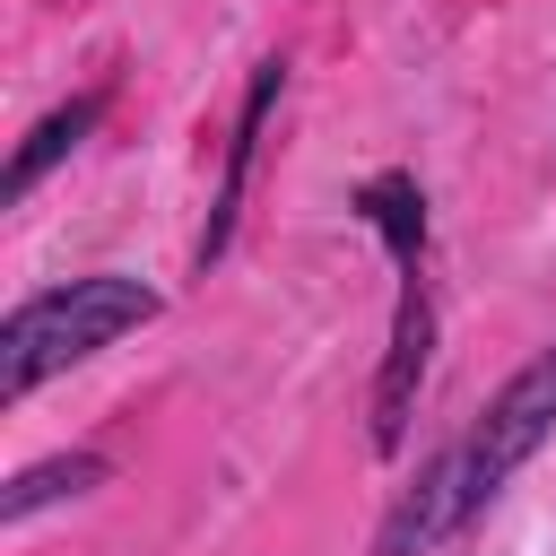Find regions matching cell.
Returning <instances> with one entry per match:
<instances>
[{"instance_id":"cell-2","label":"cell","mask_w":556,"mask_h":556,"mask_svg":"<svg viewBox=\"0 0 556 556\" xmlns=\"http://www.w3.org/2000/svg\"><path fill=\"white\" fill-rule=\"evenodd\" d=\"M556 426V356H539V365H521L504 391H495V408H486V426L460 443V478H469V504H486L530 452H539V434Z\"/></svg>"},{"instance_id":"cell-3","label":"cell","mask_w":556,"mask_h":556,"mask_svg":"<svg viewBox=\"0 0 556 556\" xmlns=\"http://www.w3.org/2000/svg\"><path fill=\"white\" fill-rule=\"evenodd\" d=\"M426 339H434V313H426V287L400 295V330H391V356H382V391H374V443L400 452L408 434V391L426 374Z\"/></svg>"},{"instance_id":"cell-6","label":"cell","mask_w":556,"mask_h":556,"mask_svg":"<svg viewBox=\"0 0 556 556\" xmlns=\"http://www.w3.org/2000/svg\"><path fill=\"white\" fill-rule=\"evenodd\" d=\"M96 478H104V460H96V452H78V460H52V469H26V478L9 486V504H0V513H9V521H26L43 495H61V486H96Z\"/></svg>"},{"instance_id":"cell-5","label":"cell","mask_w":556,"mask_h":556,"mask_svg":"<svg viewBox=\"0 0 556 556\" xmlns=\"http://www.w3.org/2000/svg\"><path fill=\"white\" fill-rule=\"evenodd\" d=\"M87 122H96V96H78L70 113H52V122H43V130L17 148V165H9V191H26V182H35V174H43V165H52V156H61V148L87 130Z\"/></svg>"},{"instance_id":"cell-1","label":"cell","mask_w":556,"mask_h":556,"mask_svg":"<svg viewBox=\"0 0 556 556\" xmlns=\"http://www.w3.org/2000/svg\"><path fill=\"white\" fill-rule=\"evenodd\" d=\"M156 313V295L139 287V278H70V287H52V295H35V304H17L9 313V330H0V391L17 400V391H35L52 365H78V356H96L104 339H122V330H139Z\"/></svg>"},{"instance_id":"cell-4","label":"cell","mask_w":556,"mask_h":556,"mask_svg":"<svg viewBox=\"0 0 556 556\" xmlns=\"http://www.w3.org/2000/svg\"><path fill=\"white\" fill-rule=\"evenodd\" d=\"M365 217L391 235V252H400V261H417V243H426V217H417V182H400V174L365 182Z\"/></svg>"}]
</instances>
